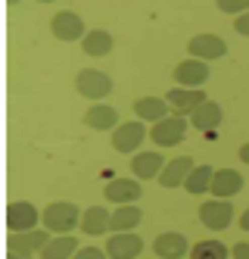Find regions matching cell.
I'll list each match as a JSON object with an SVG mask.
<instances>
[{
    "label": "cell",
    "mask_w": 249,
    "mask_h": 259,
    "mask_svg": "<svg viewBox=\"0 0 249 259\" xmlns=\"http://www.w3.org/2000/svg\"><path fill=\"white\" fill-rule=\"evenodd\" d=\"M215 7L221 13H231V16H243L249 10V0H215Z\"/></svg>",
    "instance_id": "cell-27"
},
{
    "label": "cell",
    "mask_w": 249,
    "mask_h": 259,
    "mask_svg": "<svg viewBox=\"0 0 249 259\" xmlns=\"http://www.w3.org/2000/svg\"><path fill=\"white\" fill-rule=\"evenodd\" d=\"M153 253L159 259H184L190 253V240L181 231H165L153 240Z\"/></svg>",
    "instance_id": "cell-13"
},
{
    "label": "cell",
    "mask_w": 249,
    "mask_h": 259,
    "mask_svg": "<svg viewBox=\"0 0 249 259\" xmlns=\"http://www.w3.org/2000/svg\"><path fill=\"white\" fill-rule=\"evenodd\" d=\"M75 88H78V94L87 97V100H103L112 94V78L100 69H81L78 75H75Z\"/></svg>",
    "instance_id": "cell-3"
},
{
    "label": "cell",
    "mask_w": 249,
    "mask_h": 259,
    "mask_svg": "<svg viewBox=\"0 0 249 259\" xmlns=\"http://www.w3.org/2000/svg\"><path fill=\"white\" fill-rule=\"evenodd\" d=\"M190 259H227V247L221 240H200L196 247H190Z\"/></svg>",
    "instance_id": "cell-26"
},
{
    "label": "cell",
    "mask_w": 249,
    "mask_h": 259,
    "mask_svg": "<svg viewBox=\"0 0 249 259\" xmlns=\"http://www.w3.org/2000/svg\"><path fill=\"white\" fill-rule=\"evenodd\" d=\"M165 100L171 103V109H175L178 116H190L209 97H206V91H200V88H171L168 94H165Z\"/></svg>",
    "instance_id": "cell-12"
},
{
    "label": "cell",
    "mask_w": 249,
    "mask_h": 259,
    "mask_svg": "<svg viewBox=\"0 0 249 259\" xmlns=\"http://www.w3.org/2000/svg\"><path fill=\"white\" fill-rule=\"evenodd\" d=\"M187 119H190V125H193L196 132H206V135H209V132H215V128L221 125L224 109H221V103H215V100H206V103L196 106Z\"/></svg>",
    "instance_id": "cell-16"
},
{
    "label": "cell",
    "mask_w": 249,
    "mask_h": 259,
    "mask_svg": "<svg viewBox=\"0 0 249 259\" xmlns=\"http://www.w3.org/2000/svg\"><path fill=\"white\" fill-rule=\"evenodd\" d=\"M84 125H87V128H97V132H116V128H119V113H116V106H109V103H93L87 113H84Z\"/></svg>",
    "instance_id": "cell-18"
},
{
    "label": "cell",
    "mask_w": 249,
    "mask_h": 259,
    "mask_svg": "<svg viewBox=\"0 0 249 259\" xmlns=\"http://www.w3.org/2000/svg\"><path fill=\"white\" fill-rule=\"evenodd\" d=\"M175 81H178V88H203L209 81V66L203 60L190 57L175 66Z\"/></svg>",
    "instance_id": "cell-14"
},
{
    "label": "cell",
    "mask_w": 249,
    "mask_h": 259,
    "mask_svg": "<svg viewBox=\"0 0 249 259\" xmlns=\"http://www.w3.org/2000/svg\"><path fill=\"white\" fill-rule=\"evenodd\" d=\"M240 228H243V231H249V209L240 215Z\"/></svg>",
    "instance_id": "cell-31"
},
{
    "label": "cell",
    "mask_w": 249,
    "mask_h": 259,
    "mask_svg": "<svg viewBox=\"0 0 249 259\" xmlns=\"http://www.w3.org/2000/svg\"><path fill=\"white\" fill-rule=\"evenodd\" d=\"M37 4H53V0H37Z\"/></svg>",
    "instance_id": "cell-34"
},
{
    "label": "cell",
    "mask_w": 249,
    "mask_h": 259,
    "mask_svg": "<svg viewBox=\"0 0 249 259\" xmlns=\"http://www.w3.org/2000/svg\"><path fill=\"white\" fill-rule=\"evenodd\" d=\"M7 4H10V7H13V4H19V0H7Z\"/></svg>",
    "instance_id": "cell-35"
},
{
    "label": "cell",
    "mask_w": 249,
    "mask_h": 259,
    "mask_svg": "<svg viewBox=\"0 0 249 259\" xmlns=\"http://www.w3.org/2000/svg\"><path fill=\"white\" fill-rule=\"evenodd\" d=\"M146 141V128L140 119L134 122H122L116 132H112V150L116 153H137V147Z\"/></svg>",
    "instance_id": "cell-5"
},
{
    "label": "cell",
    "mask_w": 249,
    "mask_h": 259,
    "mask_svg": "<svg viewBox=\"0 0 249 259\" xmlns=\"http://www.w3.org/2000/svg\"><path fill=\"white\" fill-rule=\"evenodd\" d=\"M162 169H165V159H162V153H156V150H150V153H134V159H131V172H134V178H140V181L159 178Z\"/></svg>",
    "instance_id": "cell-19"
},
{
    "label": "cell",
    "mask_w": 249,
    "mask_h": 259,
    "mask_svg": "<svg viewBox=\"0 0 249 259\" xmlns=\"http://www.w3.org/2000/svg\"><path fill=\"white\" fill-rule=\"evenodd\" d=\"M243 191V175L237 169H215V178H212V191L218 200H231L234 194Z\"/></svg>",
    "instance_id": "cell-17"
},
{
    "label": "cell",
    "mask_w": 249,
    "mask_h": 259,
    "mask_svg": "<svg viewBox=\"0 0 249 259\" xmlns=\"http://www.w3.org/2000/svg\"><path fill=\"white\" fill-rule=\"evenodd\" d=\"M240 159L249 165V144H243V147H240Z\"/></svg>",
    "instance_id": "cell-32"
},
{
    "label": "cell",
    "mask_w": 249,
    "mask_h": 259,
    "mask_svg": "<svg viewBox=\"0 0 249 259\" xmlns=\"http://www.w3.org/2000/svg\"><path fill=\"white\" fill-rule=\"evenodd\" d=\"M72 259H109V253H106V250H100V247H81Z\"/></svg>",
    "instance_id": "cell-28"
},
{
    "label": "cell",
    "mask_w": 249,
    "mask_h": 259,
    "mask_svg": "<svg viewBox=\"0 0 249 259\" xmlns=\"http://www.w3.org/2000/svg\"><path fill=\"white\" fill-rule=\"evenodd\" d=\"M103 194L119 206H128V203H137L143 197V188H140V178H112Z\"/></svg>",
    "instance_id": "cell-11"
},
{
    "label": "cell",
    "mask_w": 249,
    "mask_h": 259,
    "mask_svg": "<svg viewBox=\"0 0 249 259\" xmlns=\"http://www.w3.org/2000/svg\"><path fill=\"white\" fill-rule=\"evenodd\" d=\"M234 28H237V34L249 38V10H246L243 16H237V19H234Z\"/></svg>",
    "instance_id": "cell-29"
},
{
    "label": "cell",
    "mask_w": 249,
    "mask_h": 259,
    "mask_svg": "<svg viewBox=\"0 0 249 259\" xmlns=\"http://www.w3.org/2000/svg\"><path fill=\"white\" fill-rule=\"evenodd\" d=\"M50 31H53V38H60V41H84V34H87L84 19L72 10L56 13L53 22H50Z\"/></svg>",
    "instance_id": "cell-8"
},
{
    "label": "cell",
    "mask_w": 249,
    "mask_h": 259,
    "mask_svg": "<svg viewBox=\"0 0 249 259\" xmlns=\"http://www.w3.org/2000/svg\"><path fill=\"white\" fill-rule=\"evenodd\" d=\"M231 256H234V259H249V244H237V247L231 250Z\"/></svg>",
    "instance_id": "cell-30"
},
{
    "label": "cell",
    "mask_w": 249,
    "mask_h": 259,
    "mask_svg": "<svg viewBox=\"0 0 249 259\" xmlns=\"http://www.w3.org/2000/svg\"><path fill=\"white\" fill-rule=\"evenodd\" d=\"M50 244V231L47 228H31V231H10L7 237V250L19 253V256H31V253H41Z\"/></svg>",
    "instance_id": "cell-4"
},
{
    "label": "cell",
    "mask_w": 249,
    "mask_h": 259,
    "mask_svg": "<svg viewBox=\"0 0 249 259\" xmlns=\"http://www.w3.org/2000/svg\"><path fill=\"white\" fill-rule=\"evenodd\" d=\"M81 215L84 212L75 206V203L60 200V203H50V206L41 212V222H44V228L53 231V234H72L75 225H81Z\"/></svg>",
    "instance_id": "cell-1"
},
{
    "label": "cell",
    "mask_w": 249,
    "mask_h": 259,
    "mask_svg": "<svg viewBox=\"0 0 249 259\" xmlns=\"http://www.w3.org/2000/svg\"><path fill=\"white\" fill-rule=\"evenodd\" d=\"M196 169V162L190 159V156H178V159H171V162H165V169L159 172V184L162 188H184V181H187V175Z\"/></svg>",
    "instance_id": "cell-15"
},
{
    "label": "cell",
    "mask_w": 249,
    "mask_h": 259,
    "mask_svg": "<svg viewBox=\"0 0 249 259\" xmlns=\"http://www.w3.org/2000/svg\"><path fill=\"white\" fill-rule=\"evenodd\" d=\"M78 240H75L72 234H56L50 237V244L41 250V259H72L75 253H78Z\"/></svg>",
    "instance_id": "cell-21"
},
{
    "label": "cell",
    "mask_w": 249,
    "mask_h": 259,
    "mask_svg": "<svg viewBox=\"0 0 249 259\" xmlns=\"http://www.w3.org/2000/svg\"><path fill=\"white\" fill-rule=\"evenodd\" d=\"M41 222V212H37L34 203L28 200H13L7 203V228L10 231H31Z\"/></svg>",
    "instance_id": "cell-6"
},
{
    "label": "cell",
    "mask_w": 249,
    "mask_h": 259,
    "mask_svg": "<svg viewBox=\"0 0 249 259\" xmlns=\"http://www.w3.org/2000/svg\"><path fill=\"white\" fill-rule=\"evenodd\" d=\"M143 222V212L134 206V203H128V206H119L116 212H112V222H109V231H134Z\"/></svg>",
    "instance_id": "cell-24"
},
{
    "label": "cell",
    "mask_w": 249,
    "mask_h": 259,
    "mask_svg": "<svg viewBox=\"0 0 249 259\" xmlns=\"http://www.w3.org/2000/svg\"><path fill=\"white\" fill-rule=\"evenodd\" d=\"M187 125H190L187 116H178V113H175V116H165L162 122H153V128H150V141L159 144V147H175V144L184 141Z\"/></svg>",
    "instance_id": "cell-2"
},
{
    "label": "cell",
    "mask_w": 249,
    "mask_h": 259,
    "mask_svg": "<svg viewBox=\"0 0 249 259\" xmlns=\"http://www.w3.org/2000/svg\"><path fill=\"white\" fill-rule=\"evenodd\" d=\"M168 109H171V103L165 97H140L134 103V116L140 122H162L165 116H171Z\"/></svg>",
    "instance_id": "cell-20"
},
{
    "label": "cell",
    "mask_w": 249,
    "mask_h": 259,
    "mask_svg": "<svg viewBox=\"0 0 249 259\" xmlns=\"http://www.w3.org/2000/svg\"><path fill=\"white\" fill-rule=\"evenodd\" d=\"M187 50H190V57H193V60L212 63V60H221L224 53H227V41L218 38V34H196V38H190Z\"/></svg>",
    "instance_id": "cell-9"
},
{
    "label": "cell",
    "mask_w": 249,
    "mask_h": 259,
    "mask_svg": "<svg viewBox=\"0 0 249 259\" xmlns=\"http://www.w3.org/2000/svg\"><path fill=\"white\" fill-rule=\"evenodd\" d=\"M106 253L109 259H137L143 253V240L134 231H116L106 240Z\"/></svg>",
    "instance_id": "cell-10"
},
{
    "label": "cell",
    "mask_w": 249,
    "mask_h": 259,
    "mask_svg": "<svg viewBox=\"0 0 249 259\" xmlns=\"http://www.w3.org/2000/svg\"><path fill=\"white\" fill-rule=\"evenodd\" d=\"M109 222H112V212H106L103 206H90L81 215V231L90 237H100L103 231H109Z\"/></svg>",
    "instance_id": "cell-22"
},
{
    "label": "cell",
    "mask_w": 249,
    "mask_h": 259,
    "mask_svg": "<svg viewBox=\"0 0 249 259\" xmlns=\"http://www.w3.org/2000/svg\"><path fill=\"white\" fill-rule=\"evenodd\" d=\"M112 34L106 31V28H93V31H87L84 34V41H81V47H84V53L87 57H106V53L112 50Z\"/></svg>",
    "instance_id": "cell-23"
},
{
    "label": "cell",
    "mask_w": 249,
    "mask_h": 259,
    "mask_svg": "<svg viewBox=\"0 0 249 259\" xmlns=\"http://www.w3.org/2000/svg\"><path fill=\"white\" fill-rule=\"evenodd\" d=\"M200 219H203V225L209 231H224L227 225L234 222V206H231V200H206L203 206H200Z\"/></svg>",
    "instance_id": "cell-7"
},
{
    "label": "cell",
    "mask_w": 249,
    "mask_h": 259,
    "mask_svg": "<svg viewBox=\"0 0 249 259\" xmlns=\"http://www.w3.org/2000/svg\"><path fill=\"white\" fill-rule=\"evenodd\" d=\"M7 259H25V256H19V253H13V250H7Z\"/></svg>",
    "instance_id": "cell-33"
},
{
    "label": "cell",
    "mask_w": 249,
    "mask_h": 259,
    "mask_svg": "<svg viewBox=\"0 0 249 259\" xmlns=\"http://www.w3.org/2000/svg\"><path fill=\"white\" fill-rule=\"evenodd\" d=\"M212 178H215V169H212V165H196V169L187 175L184 191H187V194H209V191H212Z\"/></svg>",
    "instance_id": "cell-25"
}]
</instances>
